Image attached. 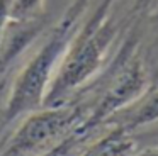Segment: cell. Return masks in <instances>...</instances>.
<instances>
[{
  "label": "cell",
  "mask_w": 158,
  "mask_h": 156,
  "mask_svg": "<svg viewBox=\"0 0 158 156\" xmlns=\"http://www.w3.org/2000/svg\"><path fill=\"white\" fill-rule=\"evenodd\" d=\"M136 39L138 37L134 36L129 37V41L123 46L117 60L116 73L109 87L106 88L89 117L83 119L78 127L72 132L77 141L90 134L104 122L114 119L119 112L129 109L148 92V75L138 51Z\"/></svg>",
  "instance_id": "obj_3"
},
{
  "label": "cell",
  "mask_w": 158,
  "mask_h": 156,
  "mask_svg": "<svg viewBox=\"0 0 158 156\" xmlns=\"http://www.w3.org/2000/svg\"><path fill=\"white\" fill-rule=\"evenodd\" d=\"M87 3L89 0H75L68 7L60 24L51 31L46 43L19 71L5 105L7 121H14L21 115H27L43 107L48 87L73 36L78 31L80 17Z\"/></svg>",
  "instance_id": "obj_2"
},
{
  "label": "cell",
  "mask_w": 158,
  "mask_h": 156,
  "mask_svg": "<svg viewBox=\"0 0 158 156\" xmlns=\"http://www.w3.org/2000/svg\"><path fill=\"white\" fill-rule=\"evenodd\" d=\"M83 121L80 105L41 107L27 114L5 142L0 156H41L58 148Z\"/></svg>",
  "instance_id": "obj_4"
},
{
  "label": "cell",
  "mask_w": 158,
  "mask_h": 156,
  "mask_svg": "<svg viewBox=\"0 0 158 156\" xmlns=\"http://www.w3.org/2000/svg\"><path fill=\"white\" fill-rule=\"evenodd\" d=\"M133 156H158V149H148V151H144V153L133 154Z\"/></svg>",
  "instance_id": "obj_10"
},
{
  "label": "cell",
  "mask_w": 158,
  "mask_h": 156,
  "mask_svg": "<svg viewBox=\"0 0 158 156\" xmlns=\"http://www.w3.org/2000/svg\"><path fill=\"white\" fill-rule=\"evenodd\" d=\"M10 3L12 0H0V34H2L5 22L10 19Z\"/></svg>",
  "instance_id": "obj_9"
},
{
  "label": "cell",
  "mask_w": 158,
  "mask_h": 156,
  "mask_svg": "<svg viewBox=\"0 0 158 156\" xmlns=\"http://www.w3.org/2000/svg\"><path fill=\"white\" fill-rule=\"evenodd\" d=\"M136 151V139L133 132L117 124L112 131L97 139L80 156H133Z\"/></svg>",
  "instance_id": "obj_5"
},
{
  "label": "cell",
  "mask_w": 158,
  "mask_h": 156,
  "mask_svg": "<svg viewBox=\"0 0 158 156\" xmlns=\"http://www.w3.org/2000/svg\"><path fill=\"white\" fill-rule=\"evenodd\" d=\"M112 3L114 0H102L92 17L78 27L65 56L56 68L43 107L66 104L70 95L92 80L104 66L119 31V22L110 17Z\"/></svg>",
  "instance_id": "obj_1"
},
{
  "label": "cell",
  "mask_w": 158,
  "mask_h": 156,
  "mask_svg": "<svg viewBox=\"0 0 158 156\" xmlns=\"http://www.w3.org/2000/svg\"><path fill=\"white\" fill-rule=\"evenodd\" d=\"M155 17H156V19H158V9L155 10Z\"/></svg>",
  "instance_id": "obj_11"
},
{
  "label": "cell",
  "mask_w": 158,
  "mask_h": 156,
  "mask_svg": "<svg viewBox=\"0 0 158 156\" xmlns=\"http://www.w3.org/2000/svg\"><path fill=\"white\" fill-rule=\"evenodd\" d=\"M75 139H73V136L70 134L68 138L65 139V141L61 142V144L58 146V148H55L53 151H49V153H46V154H41V156H68V151H70V148H72L73 144H75Z\"/></svg>",
  "instance_id": "obj_8"
},
{
  "label": "cell",
  "mask_w": 158,
  "mask_h": 156,
  "mask_svg": "<svg viewBox=\"0 0 158 156\" xmlns=\"http://www.w3.org/2000/svg\"><path fill=\"white\" fill-rule=\"evenodd\" d=\"M44 0H12L10 3V19L15 22H24L39 14Z\"/></svg>",
  "instance_id": "obj_7"
},
{
  "label": "cell",
  "mask_w": 158,
  "mask_h": 156,
  "mask_svg": "<svg viewBox=\"0 0 158 156\" xmlns=\"http://www.w3.org/2000/svg\"><path fill=\"white\" fill-rule=\"evenodd\" d=\"M131 107H133L131 110L126 109V112H119V114L124 115L123 121L119 122V125L126 127L127 131L133 132L138 127L156 122L158 121V85L151 90H148Z\"/></svg>",
  "instance_id": "obj_6"
}]
</instances>
